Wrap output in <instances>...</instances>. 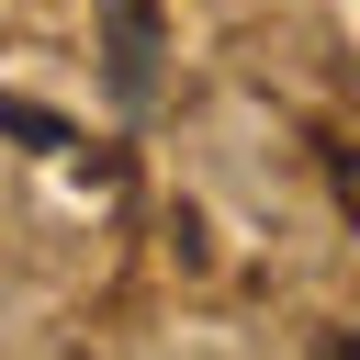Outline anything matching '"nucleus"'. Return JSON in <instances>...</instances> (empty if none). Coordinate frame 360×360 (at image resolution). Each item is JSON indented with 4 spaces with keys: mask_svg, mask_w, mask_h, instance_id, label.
Masks as SVG:
<instances>
[{
    "mask_svg": "<svg viewBox=\"0 0 360 360\" xmlns=\"http://www.w3.org/2000/svg\"><path fill=\"white\" fill-rule=\"evenodd\" d=\"M158 0H101V79H112V101L124 112H146L158 101Z\"/></svg>",
    "mask_w": 360,
    "mask_h": 360,
    "instance_id": "nucleus-1",
    "label": "nucleus"
},
{
    "mask_svg": "<svg viewBox=\"0 0 360 360\" xmlns=\"http://www.w3.org/2000/svg\"><path fill=\"white\" fill-rule=\"evenodd\" d=\"M0 135H22V146H45V158H68V146H79V124H68V112H45V101H22V90H0Z\"/></svg>",
    "mask_w": 360,
    "mask_h": 360,
    "instance_id": "nucleus-2",
    "label": "nucleus"
},
{
    "mask_svg": "<svg viewBox=\"0 0 360 360\" xmlns=\"http://www.w3.org/2000/svg\"><path fill=\"white\" fill-rule=\"evenodd\" d=\"M326 191H338V214L360 225V146H326Z\"/></svg>",
    "mask_w": 360,
    "mask_h": 360,
    "instance_id": "nucleus-3",
    "label": "nucleus"
},
{
    "mask_svg": "<svg viewBox=\"0 0 360 360\" xmlns=\"http://www.w3.org/2000/svg\"><path fill=\"white\" fill-rule=\"evenodd\" d=\"M315 360H360V338H349V326H326V338H315Z\"/></svg>",
    "mask_w": 360,
    "mask_h": 360,
    "instance_id": "nucleus-4",
    "label": "nucleus"
}]
</instances>
